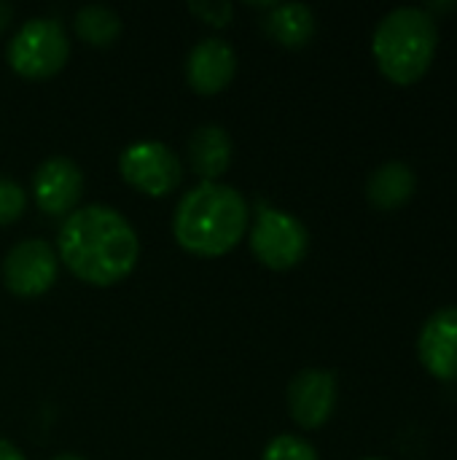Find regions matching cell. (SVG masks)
Here are the masks:
<instances>
[{"label":"cell","mask_w":457,"mask_h":460,"mask_svg":"<svg viewBox=\"0 0 457 460\" xmlns=\"http://www.w3.org/2000/svg\"><path fill=\"white\" fill-rule=\"evenodd\" d=\"M57 251L65 267L89 286H116L140 256L132 224L108 205L75 208L59 226Z\"/></svg>","instance_id":"1"},{"label":"cell","mask_w":457,"mask_h":460,"mask_svg":"<svg viewBox=\"0 0 457 460\" xmlns=\"http://www.w3.org/2000/svg\"><path fill=\"white\" fill-rule=\"evenodd\" d=\"M245 197L221 183H199L189 189L172 216V234L178 245L199 259H218L237 248L248 229Z\"/></svg>","instance_id":"2"},{"label":"cell","mask_w":457,"mask_h":460,"mask_svg":"<svg viewBox=\"0 0 457 460\" xmlns=\"http://www.w3.org/2000/svg\"><path fill=\"white\" fill-rule=\"evenodd\" d=\"M436 19L431 11L420 5L393 8L380 19L372 38V51L380 70L385 73V78L401 86H409L428 73L436 57Z\"/></svg>","instance_id":"3"},{"label":"cell","mask_w":457,"mask_h":460,"mask_svg":"<svg viewBox=\"0 0 457 460\" xmlns=\"http://www.w3.org/2000/svg\"><path fill=\"white\" fill-rule=\"evenodd\" d=\"M70 57V43L57 19H27L5 49L11 70L22 78L40 81L57 75Z\"/></svg>","instance_id":"4"},{"label":"cell","mask_w":457,"mask_h":460,"mask_svg":"<svg viewBox=\"0 0 457 460\" xmlns=\"http://www.w3.org/2000/svg\"><path fill=\"white\" fill-rule=\"evenodd\" d=\"M307 248L310 232L296 216L259 202L256 221L250 226V251L264 267L277 272L291 270L307 256Z\"/></svg>","instance_id":"5"},{"label":"cell","mask_w":457,"mask_h":460,"mask_svg":"<svg viewBox=\"0 0 457 460\" xmlns=\"http://www.w3.org/2000/svg\"><path fill=\"white\" fill-rule=\"evenodd\" d=\"M119 170L132 189L148 197H167L183 178L178 154L159 140H140L127 146L119 156Z\"/></svg>","instance_id":"6"},{"label":"cell","mask_w":457,"mask_h":460,"mask_svg":"<svg viewBox=\"0 0 457 460\" xmlns=\"http://www.w3.org/2000/svg\"><path fill=\"white\" fill-rule=\"evenodd\" d=\"M59 275V256L46 240L30 237L16 243L3 259V283L13 296H43Z\"/></svg>","instance_id":"7"},{"label":"cell","mask_w":457,"mask_h":460,"mask_svg":"<svg viewBox=\"0 0 457 460\" xmlns=\"http://www.w3.org/2000/svg\"><path fill=\"white\" fill-rule=\"evenodd\" d=\"M32 194L46 216H70L83 194V172L67 156H48L32 175Z\"/></svg>","instance_id":"8"},{"label":"cell","mask_w":457,"mask_h":460,"mask_svg":"<svg viewBox=\"0 0 457 460\" xmlns=\"http://www.w3.org/2000/svg\"><path fill=\"white\" fill-rule=\"evenodd\" d=\"M337 407V377L326 369H302L288 383V412L302 429H321Z\"/></svg>","instance_id":"9"},{"label":"cell","mask_w":457,"mask_h":460,"mask_svg":"<svg viewBox=\"0 0 457 460\" xmlns=\"http://www.w3.org/2000/svg\"><path fill=\"white\" fill-rule=\"evenodd\" d=\"M417 356L436 380L457 383V307H442L423 323Z\"/></svg>","instance_id":"10"},{"label":"cell","mask_w":457,"mask_h":460,"mask_svg":"<svg viewBox=\"0 0 457 460\" xmlns=\"http://www.w3.org/2000/svg\"><path fill=\"white\" fill-rule=\"evenodd\" d=\"M237 73V54L221 38L199 40L186 57V78L197 94L224 92Z\"/></svg>","instance_id":"11"},{"label":"cell","mask_w":457,"mask_h":460,"mask_svg":"<svg viewBox=\"0 0 457 460\" xmlns=\"http://www.w3.org/2000/svg\"><path fill=\"white\" fill-rule=\"evenodd\" d=\"M189 164L202 183L218 181L232 164V137L221 124H202L189 140Z\"/></svg>","instance_id":"12"},{"label":"cell","mask_w":457,"mask_h":460,"mask_svg":"<svg viewBox=\"0 0 457 460\" xmlns=\"http://www.w3.org/2000/svg\"><path fill=\"white\" fill-rule=\"evenodd\" d=\"M261 27L283 49H302L315 35V13L307 3H272Z\"/></svg>","instance_id":"13"},{"label":"cell","mask_w":457,"mask_h":460,"mask_svg":"<svg viewBox=\"0 0 457 460\" xmlns=\"http://www.w3.org/2000/svg\"><path fill=\"white\" fill-rule=\"evenodd\" d=\"M415 189H417L415 170L401 159H391L369 175L366 199L377 210H399L412 199Z\"/></svg>","instance_id":"14"},{"label":"cell","mask_w":457,"mask_h":460,"mask_svg":"<svg viewBox=\"0 0 457 460\" xmlns=\"http://www.w3.org/2000/svg\"><path fill=\"white\" fill-rule=\"evenodd\" d=\"M73 27L78 32V38L94 49H110L119 35H121V19L113 8L108 5H83L78 8L75 19H73Z\"/></svg>","instance_id":"15"},{"label":"cell","mask_w":457,"mask_h":460,"mask_svg":"<svg viewBox=\"0 0 457 460\" xmlns=\"http://www.w3.org/2000/svg\"><path fill=\"white\" fill-rule=\"evenodd\" d=\"M261 460H321V458H318V453H315V447H312L310 442H304V439H299V437H291V434H283V437H275V439L267 445V450H264Z\"/></svg>","instance_id":"16"},{"label":"cell","mask_w":457,"mask_h":460,"mask_svg":"<svg viewBox=\"0 0 457 460\" xmlns=\"http://www.w3.org/2000/svg\"><path fill=\"white\" fill-rule=\"evenodd\" d=\"M24 208H27L24 189L16 181L0 175V226H8V224L19 221Z\"/></svg>","instance_id":"17"},{"label":"cell","mask_w":457,"mask_h":460,"mask_svg":"<svg viewBox=\"0 0 457 460\" xmlns=\"http://www.w3.org/2000/svg\"><path fill=\"white\" fill-rule=\"evenodd\" d=\"M189 11L210 27H226L232 22L234 5L226 0H194L189 3Z\"/></svg>","instance_id":"18"},{"label":"cell","mask_w":457,"mask_h":460,"mask_svg":"<svg viewBox=\"0 0 457 460\" xmlns=\"http://www.w3.org/2000/svg\"><path fill=\"white\" fill-rule=\"evenodd\" d=\"M0 460H24V456L5 439H0Z\"/></svg>","instance_id":"19"},{"label":"cell","mask_w":457,"mask_h":460,"mask_svg":"<svg viewBox=\"0 0 457 460\" xmlns=\"http://www.w3.org/2000/svg\"><path fill=\"white\" fill-rule=\"evenodd\" d=\"M11 19H13V8L0 0V35L5 32V27L11 24Z\"/></svg>","instance_id":"20"},{"label":"cell","mask_w":457,"mask_h":460,"mask_svg":"<svg viewBox=\"0 0 457 460\" xmlns=\"http://www.w3.org/2000/svg\"><path fill=\"white\" fill-rule=\"evenodd\" d=\"M431 8H436V11H450V8H457V3H431V5H426V11H431Z\"/></svg>","instance_id":"21"},{"label":"cell","mask_w":457,"mask_h":460,"mask_svg":"<svg viewBox=\"0 0 457 460\" xmlns=\"http://www.w3.org/2000/svg\"><path fill=\"white\" fill-rule=\"evenodd\" d=\"M51 460H83L81 456H73V453H62V456H54Z\"/></svg>","instance_id":"22"},{"label":"cell","mask_w":457,"mask_h":460,"mask_svg":"<svg viewBox=\"0 0 457 460\" xmlns=\"http://www.w3.org/2000/svg\"><path fill=\"white\" fill-rule=\"evenodd\" d=\"M364 460H382V458H364Z\"/></svg>","instance_id":"23"}]
</instances>
